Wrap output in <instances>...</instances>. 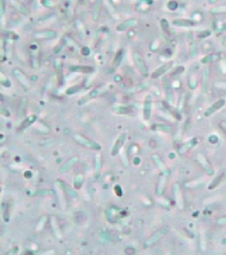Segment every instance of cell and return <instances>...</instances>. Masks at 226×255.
<instances>
[{
    "mask_svg": "<svg viewBox=\"0 0 226 255\" xmlns=\"http://www.w3.org/2000/svg\"><path fill=\"white\" fill-rule=\"evenodd\" d=\"M133 58H134V61L136 63L138 69L140 70V72L144 75V76H146L148 75V67H146V63H145V60L143 59V57L141 56V54L137 52H135L134 54H133Z\"/></svg>",
    "mask_w": 226,
    "mask_h": 255,
    "instance_id": "cell-1",
    "label": "cell"
},
{
    "mask_svg": "<svg viewBox=\"0 0 226 255\" xmlns=\"http://www.w3.org/2000/svg\"><path fill=\"white\" fill-rule=\"evenodd\" d=\"M74 139L77 140V142H79L80 144L85 146V147H91L93 149H100V145L94 143L93 141H90L88 139H86L85 137H83V136H80V135H75L74 136Z\"/></svg>",
    "mask_w": 226,
    "mask_h": 255,
    "instance_id": "cell-2",
    "label": "cell"
},
{
    "mask_svg": "<svg viewBox=\"0 0 226 255\" xmlns=\"http://www.w3.org/2000/svg\"><path fill=\"white\" fill-rule=\"evenodd\" d=\"M225 104H226V101L224 99L218 100L217 102H214L212 105L206 111L205 115H206V117H210V115H212V114H214L217 111L220 110L223 106H225Z\"/></svg>",
    "mask_w": 226,
    "mask_h": 255,
    "instance_id": "cell-3",
    "label": "cell"
},
{
    "mask_svg": "<svg viewBox=\"0 0 226 255\" xmlns=\"http://www.w3.org/2000/svg\"><path fill=\"white\" fill-rule=\"evenodd\" d=\"M168 232V229L167 228H163V229H161V230H159L158 232H156V233L152 237V238H150L148 241H146V243H145V247H150V246H152V243H154V242H156L158 240H159L161 237H163L166 233Z\"/></svg>",
    "mask_w": 226,
    "mask_h": 255,
    "instance_id": "cell-4",
    "label": "cell"
},
{
    "mask_svg": "<svg viewBox=\"0 0 226 255\" xmlns=\"http://www.w3.org/2000/svg\"><path fill=\"white\" fill-rule=\"evenodd\" d=\"M138 25V20L136 19H127L125 21H123L122 24L119 25L118 27H117V30L118 31H125L135 25Z\"/></svg>",
    "mask_w": 226,
    "mask_h": 255,
    "instance_id": "cell-5",
    "label": "cell"
},
{
    "mask_svg": "<svg viewBox=\"0 0 226 255\" xmlns=\"http://www.w3.org/2000/svg\"><path fill=\"white\" fill-rule=\"evenodd\" d=\"M173 65V62H167L165 64H163L162 66H160L159 68H157L156 70L152 73V77L153 79H156V78H159L160 76H162L164 73H166L169 69H170Z\"/></svg>",
    "mask_w": 226,
    "mask_h": 255,
    "instance_id": "cell-6",
    "label": "cell"
},
{
    "mask_svg": "<svg viewBox=\"0 0 226 255\" xmlns=\"http://www.w3.org/2000/svg\"><path fill=\"white\" fill-rule=\"evenodd\" d=\"M197 159L199 161V163L201 164V166L206 170V172L209 174V175H213V170L212 168V166L210 165V163L208 162V160L205 158V156L203 154H198L197 155Z\"/></svg>",
    "mask_w": 226,
    "mask_h": 255,
    "instance_id": "cell-7",
    "label": "cell"
},
{
    "mask_svg": "<svg viewBox=\"0 0 226 255\" xmlns=\"http://www.w3.org/2000/svg\"><path fill=\"white\" fill-rule=\"evenodd\" d=\"M151 112H152V97L149 95L146 96L144 104V119L148 120L151 117Z\"/></svg>",
    "mask_w": 226,
    "mask_h": 255,
    "instance_id": "cell-8",
    "label": "cell"
},
{
    "mask_svg": "<svg viewBox=\"0 0 226 255\" xmlns=\"http://www.w3.org/2000/svg\"><path fill=\"white\" fill-rule=\"evenodd\" d=\"M125 138H126V134H125V133L121 134V135L119 137V139H118L117 142H116L115 145H114V147H113L112 155H115V154H117V153L119 152V149L121 148V147H122L124 141H125Z\"/></svg>",
    "mask_w": 226,
    "mask_h": 255,
    "instance_id": "cell-9",
    "label": "cell"
},
{
    "mask_svg": "<svg viewBox=\"0 0 226 255\" xmlns=\"http://www.w3.org/2000/svg\"><path fill=\"white\" fill-rule=\"evenodd\" d=\"M173 25H177V26H193L195 25V22L192 19H174L173 20Z\"/></svg>",
    "mask_w": 226,
    "mask_h": 255,
    "instance_id": "cell-10",
    "label": "cell"
},
{
    "mask_svg": "<svg viewBox=\"0 0 226 255\" xmlns=\"http://www.w3.org/2000/svg\"><path fill=\"white\" fill-rule=\"evenodd\" d=\"M70 70L73 72H81V73H91L93 71V68L91 66H82V65H76L71 66Z\"/></svg>",
    "mask_w": 226,
    "mask_h": 255,
    "instance_id": "cell-11",
    "label": "cell"
},
{
    "mask_svg": "<svg viewBox=\"0 0 226 255\" xmlns=\"http://www.w3.org/2000/svg\"><path fill=\"white\" fill-rule=\"evenodd\" d=\"M56 36V33L54 31H52V30H49V31H41V32H37L35 34V37L37 38H52V37H55Z\"/></svg>",
    "mask_w": 226,
    "mask_h": 255,
    "instance_id": "cell-12",
    "label": "cell"
},
{
    "mask_svg": "<svg viewBox=\"0 0 226 255\" xmlns=\"http://www.w3.org/2000/svg\"><path fill=\"white\" fill-rule=\"evenodd\" d=\"M174 193H175V197H176V200H177L178 205L179 206L180 208H183V198H182V194H180L179 186L178 184L175 185V187H174Z\"/></svg>",
    "mask_w": 226,
    "mask_h": 255,
    "instance_id": "cell-13",
    "label": "cell"
},
{
    "mask_svg": "<svg viewBox=\"0 0 226 255\" xmlns=\"http://www.w3.org/2000/svg\"><path fill=\"white\" fill-rule=\"evenodd\" d=\"M14 75H15V77L18 79V80L19 82H20L22 85H24L25 87L27 86V80H26V78H25V76L22 74L19 70H18V69H16V70H14Z\"/></svg>",
    "mask_w": 226,
    "mask_h": 255,
    "instance_id": "cell-14",
    "label": "cell"
},
{
    "mask_svg": "<svg viewBox=\"0 0 226 255\" xmlns=\"http://www.w3.org/2000/svg\"><path fill=\"white\" fill-rule=\"evenodd\" d=\"M101 5H102V0H95L94 2V6H93V19L96 20L99 17L100 14V8Z\"/></svg>",
    "mask_w": 226,
    "mask_h": 255,
    "instance_id": "cell-15",
    "label": "cell"
},
{
    "mask_svg": "<svg viewBox=\"0 0 226 255\" xmlns=\"http://www.w3.org/2000/svg\"><path fill=\"white\" fill-rule=\"evenodd\" d=\"M225 176H226V174H225L224 172H223V173H221L218 177H217L216 179H214V180H212V183L209 185V188H210V189H213L214 187H217L218 185V184H219V183L222 181V180L224 179V177H225Z\"/></svg>",
    "mask_w": 226,
    "mask_h": 255,
    "instance_id": "cell-16",
    "label": "cell"
},
{
    "mask_svg": "<svg viewBox=\"0 0 226 255\" xmlns=\"http://www.w3.org/2000/svg\"><path fill=\"white\" fill-rule=\"evenodd\" d=\"M11 4H12L17 10H19L20 13L22 14H27V9L25 8V6H24L21 3H19L17 0H11Z\"/></svg>",
    "mask_w": 226,
    "mask_h": 255,
    "instance_id": "cell-17",
    "label": "cell"
},
{
    "mask_svg": "<svg viewBox=\"0 0 226 255\" xmlns=\"http://www.w3.org/2000/svg\"><path fill=\"white\" fill-rule=\"evenodd\" d=\"M196 143H197L196 139H194V140H191V141L187 142V143H186L185 145H184V146H183L182 147L179 148V153H182V154H183L184 152H187L188 149H190V148H191L192 147H193V146H195V145H196Z\"/></svg>",
    "mask_w": 226,
    "mask_h": 255,
    "instance_id": "cell-18",
    "label": "cell"
},
{
    "mask_svg": "<svg viewBox=\"0 0 226 255\" xmlns=\"http://www.w3.org/2000/svg\"><path fill=\"white\" fill-rule=\"evenodd\" d=\"M153 160L157 163V166L159 167V168L164 172V174H168L167 169L165 168V166H164V164H163V162L161 161V159H160L159 157H158V155H153Z\"/></svg>",
    "mask_w": 226,
    "mask_h": 255,
    "instance_id": "cell-19",
    "label": "cell"
},
{
    "mask_svg": "<svg viewBox=\"0 0 226 255\" xmlns=\"http://www.w3.org/2000/svg\"><path fill=\"white\" fill-rule=\"evenodd\" d=\"M218 54H210V55H207L205 56L204 58L202 59V62L204 64H207V63H210V62H212L216 59H218Z\"/></svg>",
    "mask_w": 226,
    "mask_h": 255,
    "instance_id": "cell-20",
    "label": "cell"
},
{
    "mask_svg": "<svg viewBox=\"0 0 226 255\" xmlns=\"http://www.w3.org/2000/svg\"><path fill=\"white\" fill-rule=\"evenodd\" d=\"M121 60H122V51L119 50L117 53V54L115 56V59H114V66H115V68L119 65V63L121 62Z\"/></svg>",
    "mask_w": 226,
    "mask_h": 255,
    "instance_id": "cell-21",
    "label": "cell"
},
{
    "mask_svg": "<svg viewBox=\"0 0 226 255\" xmlns=\"http://www.w3.org/2000/svg\"><path fill=\"white\" fill-rule=\"evenodd\" d=\"M56 69H58V80H59V82L62 84V62L59 61V60H56Z\"/></svg>",
    "mask_w": 226,
    "mask_h": 255,
    "instance_id": "cell-22",
    "label": "cell"
},
{
    "mask_svg": "<svg viewBox=\"0 0 226 255\" xmlns=\"http://www.w3.org/2000/svg\"><path fill=\"white\" fill-rule=\"evenodd\" d=\"M211 12L212 14H221V13H226V5L224 6H218L212 9Z\"/></svg>",
    "mask_w": 226,
    "mask_h": 255,
    "instance_id": "cell-23",
    "label": "cell"
},
{
    "mask_svg": "<svg viewBox=\"0 0 226 255\" xmlns=\"http://www.w3.org/2000/svg\"><path fill=\"white\" fill-rule=\"evenodd\" d=\"M152 129L162 130V131H170V127L167 126V125H163V124H155L154 126L152 127Z\"/></svg>",
    "mask_w": 226,
    "mask_h": 255,
    "instance_id": "cell-24",
    "label": "cell"
},
{
    "mask_svg": "<svg viewBox=\"0 0 226 255\" xmlns=\"http://www.w3.org/2000/svg\"><path fill=\"white\" fill-rule=\"evenodd\" d=\"M164 182H165L164 178H161V179H160V181H159V185H158V188H157V194H158V195L162 194V192H163V189H164Z\"/></svg>",
    "mask_w": 226,
    "mask_h": 255,
    "instance_id": "cell-25",
    "label": "cell"
},
{
    "mask_svg": "<svg viewBox=\"0 0 226 255\" xmlns=\"http://www.w3.org/2000/svg\"><path fill=\"white\" fill-rule=\"evenodd\" d=\"M167 7H168V9H170L171 11H175L178 8V3H177V1H175V0H171V1L168 2Z\"/></svg>",
    "mask_w": 226,
    "mask_h": 255,
    "instance_id": "cell-26",
    "label": "cell"
},
{
    "mask_svg": "<svg viewBox=\"0 0 226 255\" xmlns=\"http://www.w3.org/2000/svg\"><path fill=\"white\" fill-rule=\"evenodd\" d=\"M160 25H161V28H162V30L164 31V32H168V30H169V25H168V21L165 19H161V21H160Z\"/></svg>",
    "mask_w": 226,
    "mask_h": 255,
    "instance_id": "cell-27",
    "label": "cell"
},
{
    "mask_svg": "<svg viewBox=\"0 0 226 255\" xmlns=\"http://www.w3.org/2000/svg\"><path fill=\"white\" fill-rule=\"evenodd\" d=\"M80 90V86H72V87H70V88H68L66 90V93L67 94H69V95H72V94H74L75 92H77V91H79Z\"/></svg>",
    "mask_w": 226,
    "mask_h": 255,
    "instance_id": "cell-28",
    "label": "cell"
},
{
    "mask_svg": "<svg viewBox=\"0 0 226 255\" xmlns=\"http://www.w3.org/2000/svg\"><path fill=\"white\" fill-rule=\"evenodd\" d=\"M214 86L218 87V88H221V89H226V83H224V82H218V83L214 84Z\"/></svg>",
    "mask_w": 226,
    "mask_h": 255,
    "instance_id": "cell-29",
    "label": "cell"
},
{
    "mask_svg": "<svg viewBox=\"0 0 226 255\" xmlns=\"http://www.w3.org/2000/svg\"><path fill=\"white\" fill-rule=\"evenodd\" d=\"M208 77H209V70L206 69L204 72V90H206V87H207V78Z\"/></svg>",
    "mask_w": 226,
    "mask_h": 255,
    "instance_id": "cell-30",
    "label": "cell"
},
{
    "mask_svg": "<svg viewBox=\"0 0 226 255\" xmlns=\"http://www.w3.org/2000/svg\"><path fill=\"white\" fill-rule=\"evenodd\" d=\"M209 35H211V32L210 31H203L202 33L199 34L198 36H199V38H204V37H207Z\"/></svg>",
    "mask_w": 226,
    "mask_h": 255,
    "instance_id": "cell-31",
    "label": "cell"
},
{
    "mask_svg": "<svg viewBox=\"0 0 226 255\" xmlns=\"http://www.w3.org/2000/svg\"><path fill=\"white\" fill-rule=\"evenodd\" d=\"M218 224H226V217H222L220 218L218 221Z\"/></svg>",
    "mask_w": 226,
    "mask_h": 255,
    "instance_id": "cell-32",
    "label": "cell"
},
{
    "mask_svg": "<svg viewBox=\"0 0 226 255\" xmlns=\"http://www.w3.org/2000/svg\"><path fill=\"white\" fill-rule=\"evenodd\" d=\"M4 8H5V0H1V13L4 12Z\"/></svg>",
    "mask_w": 226,
    "mask_h": 255,
    "instance_id": "cell-33",
    "label": "cell"
},
{
    "mask_svg": "<svg viewBox=\"0 0 226 255\" xmlns=\"http://www.w3.org/2000/svg\"><path fill=\"white\" fill-rule=\"evenodd\" d=\"M88 53H89V51H88V49L87 48H84V50H83V53L84 54H88Z\"/></svg>",
    "mask_w": 226,
    "mask_h": 255,
    "instance_id": "cell-34",
    "label": "cell"
},
{
    "mask_svg": "<svg viewBox=\"0 0 226 255\" xmlns=\"http://www.w3.org/2000/svg\"><path fill=\"white\" fill-rule=\"evenodd\" d=\"M220 125H221L222 128H223V129L226 131V122H224V121H223V122H221V123H220Z\"/></svg>",
    "mask_w": 226,
    "mask_h": 255,
    "instance_id": "cell-35",
    "label": "cell"
},
{
    "mask_svg": "<svg viewBox=\"0 0 226 255\" xmlns=\"http://www.w3.org/2000/svg\"><path fill=\"white\" fill-rule=\"evenodd\" d=\"M224 30H226V22H225V24L223 25V26L221 27V29H220V31H224Z\"/></svg>",
    "mask_w": 226,
    "mask_h": 255,
    "instance_id": "cell-36",
    "label": "cell"
},
{
    "mask_svg": "<svg viewBox=\"0 0 226 255\" xmlns=\"http://www.w3.org/2000/svg\"><path fill=\"white\" fill-rule=\"evenodd\" d=\"M222 243H223V245H226V238L222 241Z\"/></svg>",
    "mask_w": 226,
    "mask_h": 255,
    "instance_id": "cell-37",
    "label": "cell"
}]
</instances>
